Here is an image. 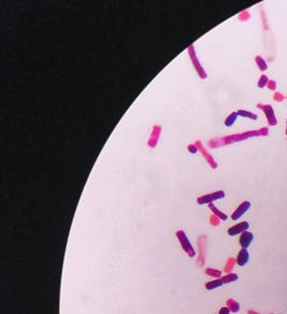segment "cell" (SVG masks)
<instances>
[{
    "mask_svg": "<svg viewBox=\"0 0 287 314\" xmlns=\"http://www.w3.org/2000/svg\"><path fill=\"white\" fill-rule=\"evenodd\" d=\"M176 236H178L179 241H180L181 245L183 246V248H184L185 252H186L187 254L190 255L191 257L195 256V251H194V248H193V246H191L189 240L187 239V236L185 234V232L183 231V230H180V231L176 232Z\"/></svg>",
    "mask_w": 287,
    "mask_h": 314,
    "instance_id": "cell-1",
    "label": "cell"
},
{
    "mask_svg": "<svg viewBox=\"0 0 287 314\" xmlns=\"http://www.w3.org/2000/svg\"><path fill=\"white\" fill-rule=\"evenodd\" d=\"M224 197H225V191H215V193L202 196V197H200V198L197 199V201H198L199 205H210V203L213 202L214 200L224 198Z\"/></svg>",
    "mask_w": 287,
    "mask_h": 314,
    "instance_id": "cell-2",
    "label": "cell"
},
{
    "mask_svg": "<svg viewBox=\"0 0 287 314\" xmlns=\"http://www.w3.org/2000/svg\"><path fill=\"white\" fill-rule=\"evenodd\" d=\"M250 208H251V202H250V201H243V202H242L241 205L236 209V211L232 213L231 219H232L233 221L239 219L243 214H245V212L247 211Z\"/></svg>",
    "mask_w": 287,
    "mask_h": 314,
    "instance_id": "cell-3",
    "label": "cell"
},
{
    "mask_svg": "<svg viewBox=\"0 0 287 314\" xmlns=\"http://www.w3.org/2000/svg\"><path fill=\"white\" fill-rule=\"evenodd\" d=\"M250 228V224L247 222H241V223L237 224V225L232 226L228 229V234L229 236H236V234H242V232L246 231V229Z\"/></svg>",
    "mask_w": 287,
    "mask_h": 314,
    "instance_id": "cell-4",
    "label": "cell"
},
{
    "mask_svg": "<svg viewBox=\"0 0 287 314\" xmlns=\"http://www.w3.org/2000/svg\"><path fill=\"white\" fill-rule=\"evenodd\" d=\"M254 239V236L252 232L250 231H244L241 234V237H240V244H241L242 248H246L250 246V244L252 243Z\"/></svg>",
    "mask_w": 287,
    "mask_h": 314,
    "instance_id": "cell-5",
    "label": "cell"
},
{
    "mask_svg": "<svg viewBox=\"0 0 287 314\" xmlns=\"http://www.w3.org/2000/svg\"><path fill=\"white\" fill-rule=\"evenodd\" d=\"M248 259H250V254H248L247 250H246V248H242L239 252V255H238V258H237L238 265H239V266H245L246 262H248Z\"/></svg>",
    "mask_w": 287,
    "mask_h": 314,
    "instance_id": "cell-6",
    "label": "cell"
},
{
    "mask_svg": "<svg viewBox=\"0 0 287 314\" xmlns=\"http://www.w3.org/2000/svg\"><path fill=\"white\" fill-rule=\"evenodd\" d=\"M238 116H239L238 112H232L231 114H229V116H228L227 119H226V121H225V125L227 126V127H230V126H232L233 124L236 123V121H237Z\"/></svg>",
    "mask_w": 287,
    "mask_h": 314,
    "instance_id": "cell-7",
    "label": "cell"
},
{
    "mask_svg": "<svg viewBox=\"0 0 287 314\" xmlns=\"http://www.w3.org/2000/svg\"><path fill=\"white\" fill-rule=\"evenodd\" d=\"M223 284H224L223 280H214V281H210L209 283H207V284H205V287H207V289L211 291V289H215L216 287L221 286Z\"/></svg>",
    "mask_w": 287,
    "mask_h": 314,
    "instance_id": "cell-8",
    "label": "cell"
},
{
    "mask_svg": "<svg viewBox=\"0 0 287 314\" xmlns=\"http://www.w3.org/2000/svg\"><path fill=\"white\" fill-rule=\"evenodd\" d=\"M238 114L241 115V116H243V117H247V119L257 120V115H256V114H253V113H251V112L245 111V110H239V111H238Z\"/></svg>",
    "mask_w": 287,
    "mask_h": 314,
    "instance_id": "cell-9",
    "label": "cell"
},
{
    "mask_svg": "<svg viewBox=\"0 0 287 314\" xmlns=\"http://www.w3.org/2000/svg\"><path fill=\"white\" fill-rule=\"evenodd\" d=\"M209 207H210V209H211L213 212H214V214H216V215H218V216L221 217V219H224V221H226V219H227V215H226V214H224V213H221V212L219 211V210L217 209L216 207H214V205H213L212 203H210V205H209Z\"/></svg>",
    "mask_w": 287,
    "mask_h": 314,
    "instance_id": "cell-10",
    "label": "cell"
},
{
    "mask_svg": "<svg viewBox=\"0 0 287 314\" xmlns=\"http://www.w3.org/2000/svg\"><path fill=\"white\" fill-rule=\"evenodd\" d=\"M221 280H223V283H230V282H233V281H237L238 276L236 273H230V274L224 277Z\"/></svg>",
    "mask_w": 287,
    "mask_h": 314,
    "instance_id": "cell-11",
    "label": "cell"
},
{
    "mask_svg": "<svg viewBox=\"0 0 287 314\" xmlns=\"http://www.w3.org/2000/svg\"><path fill=\"white\" fill-rule=\"evenodd\" d=\"M256 62H257V65H258V67H259L260 70L264 71V70L267 69V64H266V62H264V60L262 59V58H261L260 56H257V57H256Z\"/></svg>",
    "mask_w": 287,
    "mask_h": 314,
    "instance_id": "cell-12",
    "label": "cell"
},
{
    "mask_svg": "<svg viewBox=\"0 0 287 314\" xmlns=\"http://www.w3.org/2000/svg\"><path fill=\"white\" fill-rule=\"evenodd\" d=\"M267 83H269V80H268V77H267L266 75H261V77H260V79H259V81H258V87L262 88V87L266 86Z\"/></svg>",
    "mask_w": 287,
    "mask_h": 314,
    "instance_id": "cell-13",
    "label": "cell"
},
{
    "mask_svg": "<svg viewBox=\"0 0 287 314\" xmlns=\"http://www.w3.org/2000/svg\"><path fill=\"white\" fill-rule=\"evenodd\" d=\"M188 151L190 153H193V154H195V153L198 152V148H197L196 145H193V144H191V145H188Z\"/></svg>",
    "mask_w": 287,
    "mask_h": 314,
    "instance_id": "cell-14",
    "label": "cell"
},
{
    "mask_svg": "<svg viewBox=\"0 0 287 314\" xmlns=\"http://www.w3.org/2000/svg\"><path fill=\"white\" fill-rule=\"evenodd\" d=\"M219 314H230V309H228V308L224 307L219 310Z\"/></svg>",
    "mask_w": 287,
    "mask_h": 314,
    "instance_id": "cell-15",
    "label": "cell"
}]
</instances>
